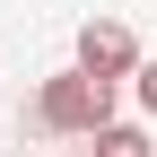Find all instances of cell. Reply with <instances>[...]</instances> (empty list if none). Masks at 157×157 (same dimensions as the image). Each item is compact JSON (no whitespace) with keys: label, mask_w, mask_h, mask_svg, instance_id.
<instances>
[{"label":"cell","mask_w":157,"mask_h":157,"mask_svg":"<svg viewBox=\"0 0 157 157\" xmlns=\"http://www.w3.org/2000/svg\"><path fill=\"white\" fill-rule=\"evenodd\" d=\"M70 70L105 78V87H131V70H140V35H131L122 17H87V26H78V61H70Z\"/></svg>","instance_id":"2"},{"label":"cell","mask_w":157,"mask_h":157,"mask_svg":"<svg viewBox=\"0 0 157 157\" xmlns=\"http://www.w3.org/2000/svg\"><path fill=\"white\" fill-rule=\"evenodd\" d=\"M113 96L122 87H105V78H87V70H52L44 87H35L26 122L44 131V140H96V131L113 122Z\"/></svg>","instance_id":"1"},{"label":"cell","mask_w":157,"mask_h":157,"mask_svg":"<svg viewBox=\"0 0 157 157\" xmlns=\"http://www.w3.org/2000/svg\"><path fill=\"white\" fill-rule=\"evenodd\" d=\"M96 157H148V131L140 122H105L96 131Z\"/></svg>","instance_id":"3"},{"label":"cell","mask_w":157,"mask_h":157,"mask_svg":"<svg viewBox=\"0 0 157 157\" xmlns=\"http://www.w3.org/2000/svg\"><path fill=\"white\" fill-rule=\"evenodd\" d=\"M131 96H140V113H157V52H140V70H131Z\"/></svg>","instance_id":"4"}]
</instances>
